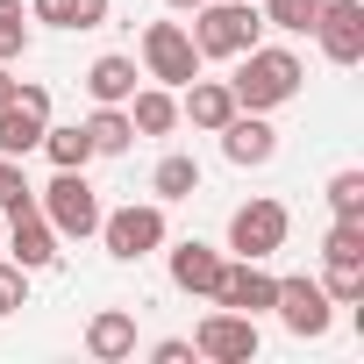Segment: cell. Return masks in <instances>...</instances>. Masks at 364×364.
I'll return each instance as SVG.
<instances>
[{"label": "cell", "instance_id": "cell-1", "mask_svg": "<svg viewBox=\"0 0 364 364\" xmlns=\"http://www.w3.org/2000/svg\"><path fill=\"white\" fill-rule=\"evenodd\" d=\"M236 72H229V93H236V107H250V114H272V107H286V100H300V86H307V65L286 50V43H250L243 58H229Z\"/></svg>", "mask_w": 364, "mask_h": 364}, {"label": "cell", "instance_id": "cell-17", "mask_svg": "<svg viewBox=\"0 0 364 364\" xmlns=\"http://www.w3.org/2000/svg\"><path fill=\"white\" fill-rule=\"evenodd\" d=\"M122 107H129V129H136V136H171V129H178V93H171V86H157V79H150V86H136Z\"/></svg>", "mask_w": 364, "mask_h": 364}, {"label": "cell", "instance_id": "cell-28", "mask_svg": "<svg viewBox=\"0 0 364 364\" xmlns=\"http://www.w3.org/2000/svg\"><path fill=\"white\" fill-rule=\"evenodd\" d=\"M15 208H36V186H29L22 157H0V215H15Z\"/></svg>", "mask_w": 364, "mask_h": 364}, {"label": "cell", "instance_id": "cell-18", "mask_svg": "<svg viewBox=\"0 0 364 364\" xmlns=\"http://www.w3.org/2000/svg\"><path fill=\"white\" fill-rule=\"evenodd\" d=\"M200 193V157H186V150H164L157 164H150V200H193Z\"/></svg>", "mask_w": 364, "mask_h": 364}, {"label": "cell", "instance_id": "cell-20", "mask_svg": "<svg viewBox=\"0 0 364 364\" xmlns=\"http://www.w3.org/2000/svg\"><path fill=\"white\" fill-rule=\"evenodd\" d=\"M43 129H50V114H36L29 100H8L0 107V157H29L43 143Z\"/></svg>", "mask_w": 364, "mask_h": 364}, {"label": "cell", "instance_id": "cell-10", "mask_svg": "<svg viewBox=\"0 0 364 364\" xmlns=\"http://www.w3.org/2000/svg\"><path fill=\"white\" fill-rule=\"evenodd\" d=\"M279 300V279L264 272V257H229L222 279H215V307H236V314H272Z\"/></svg>", "mask_w": 364, "mask_h": 364}, {"label": "cell", "instance_id": "cell-2", "mask_svg": "<svg viewBox=\"0 0 364 364\" xmlns=\"http://www.w3.org/2000/svg\"><path fill=\"white\" fill-rule=\"evenodd\" d=\"M186 36L200 58H243L250 43H264V15H257V0H200V8L186 15Z\"/></svg>", "mask_w": 364, "mask_h": 364}, {"label": "cell", "instance_id": "cell-25", "mask_svg": "<svg viewBox=\"0 0 364 364\" xmlns=\"http://www.w3.org/2000/svg\"><path fill=\"white\" fill-rule=\"evenodd\" d=\"M257 15H264V29H279V36H307L314 15H321V0H257Z\"/></svg>", "mask_w": 364, "mask_h": 364}, {"label": "cell", "instance_id": "cell-24", "mask_svg": "<svg viewBox=\"0 0 364 364\" xmlns=\"http://www.w3.org/2000/svg\"><path fill=\"white\" fill-rule=\"evenodd\" d=\"M321 264H364V222H357V215H336V222H328Z\"/></svg>", "mask_w": 364, "mask_h": 364}, {"label": "cell", "instance_id": "cell-14", "mask_svg": "<svg viewBox=\"0 0 364 364\" xmlns=\"http://www.w3.org/2000/svg\"><path fill=\"white\" fill-rule=\"evenodd\" d=\"M86 357L93 364H129L136 357V314L129 307H100L86 321Z\"/></svg>", "mask_w": 364, "mask_h": 364}, {"label": "cell", "instance_id": "cell-8", "mask_svg": "<svg viewBox=\"0 0 364 364\" xmlns=\"http://www.w3.org/2000/svg\"><path fill=\"white\" fill-rule=\"evenodd\" d=\"M257 350H264V336H257V314L215 307V314L193 328V357H208V364H250Z\"/></svg>", "mask_w": 364, "mask_h": 364}, {"label": "cell", "instance_id": "cell-11", "mask_svg": "<svg viewBox=\"0 0 364 364\" xmlns=\"http://www.w3.org/2000/svg\"><path fill=\"white\" fill-rule=\"evenodd\" d=\"M222 250L215 243H200V236H186V243H171L164 236V272H171V286L178 293H193V300H215V279H222Z\"/></svg>", "mask_w": 364, "mask_h": 364}, {"label": "cell", "instance_id": "cell-29", "mask_svg": "<svg viewBox=\"0 0 364 364\" xmlns=\"http://www.w3.org/2000/svg\"><path fill=\"white\" fill-rule=\"evenodd\" d=\"M15 307H29V272L15 257H0V321H8Z\"/></svg>", "mask_w": 364, "mask_h": 364}, {"label": "cell", "instance_id": "cell-22", "mask_svg": "<svg viewBox=\"0 0 364 364\" xmlns=\"http://www.w3.org/2000/svg\"><path fill=\"white\" fill-rule=\"evenodd\" d=\"M86 136H93V157H129V150H136L129 107H93V114H86Z\"/></svg>", "mask_w": 364, "mask_h": 364}, {"label": "cell", "instance_id": "cell-23", "mask_svg": "<svg viewBox=\"0 0 364 364\" xmlns=\"http://www.w3.org/2000/svg\"><path fill=\"white\" fill-rule=\"evenodd\" d=\"M29 36H36L29 0H0V65H22L29 58Z\"/></svg>", "mask_w": 364, "mask_h": 364}, {"label": "cell", "instance_id": "cell-13", "mask_svg": "<svg viewBox=\"0 0 364 364\" xmlns=\"http://www.w3.org/2000/svg\"><path fill=\"white\" fill-rule=\"evenodd\" d=\"M8 257H15L29 279L58 264V229L43 222V208H15V215H8Z\"/></svg>", "mask_w": 364, "mask_h": 364}, {"label": "cell", "instance_id": "cell-31", "mask_svg": "<svg viewBox=\"0 0 364 364\" xmlns=\"http://www.w3.org/2000/svg\"><path fill=\"white\" fill-rule=\"evenodd\" d=\"M8 100H15V72H8V65H0V107H8Z\"/></svg>", "mask_w": 364, "mask_h": 364}, {"label": "cell", "instance_id": "cell-27", "mask_svg": "<svg viewBox=\"0 0 364 364\" xmlns=\"http://www.w3.org/2000/svg\"><path fill=\"white\" fill-rule=\"evenodd\" d=\"M321 293L336 307H364V264H321Z\"/></svg>", "mask_w": 364, "mask_h": 364}, {"label": "cell", "instance_id": "cell-30", "mask_svg": "<svg viewBox=\"0 0 364 364\" xmlns=\"http://www.w3.org/2000/svg\"><path fill=\"white\" fill-rule=\"evenodd\" d=\"M150 357L157 364H193V336H164V343H150Z\"/></svg>", "mask_w": 364, "mask_h": 364}, {"label": "cell", "instance_id": "cell-5", "mask_svg": "<svg viewBox=\"0 0 364 364\" xmlns=\"http://www.w3.org/2000/svg\"><path fill=\"white\" fill-rule=\"evenodd\" d=\"M136 50H143V79H157V86H171V93L186 86V79H200V65H208V58L193 50L186 22H150Z\"/></svg>", "mask_w": 364, "mask_h": 364}, {"label": "cell", "instance_id": "cell-21", "mask_svg": "<svg viewBox=\"0 0 364 364\" xmlns=\"http://www.w3.org/2000/svg\"><path fill=\"white\" fill-rule=\"evenodd\" d=\"M36 150H43L58 171H86V164H93V136H86V122H50Z\"/></svg>", "mask_w": 364, "mask_h": 364}, {"label": "cell", "instance_id": "cell-15", "mask_svg": "<svg viewBox=\"0 0 364 364\" xmlns=\"http://www.w3.org/2000/svg\"><path fill=\"white\" fill-rule=\"evenodd\" d=\"M136 79H143V72H136L129 50H100V58L86 65V100H93V107H122V100L136 93Z\"/></svg>", "mask_w": 364, "mask_h": 364}, {"label": "cell", "instance_id": "cell-19", "mask_svg": "<svg viewBox=\"0 0 364 364\" xmlns=\"http://www.w3.org/2000/svg\"><path fill=\"white\" fill-rule=\"evenodd\" d=\"M114 15V0H29V22L43 29H100Z\"/></svg>", "mask_w": 364, "mask_h": 364}, {"label": "cell", "instance_id": "cell-3", "mask_svg": "<svg viewBox=\"0 0 364 364\" xmlns=\"http://www.w3.org/2000/svg\"><path fill=\"white\" fill-rule=\"evenodd\" d=\"M93 236L107 243V257H114V264H143V257H157V250H164L171 222H164V200H129V208L100 215V229H93Z\"/></svg>", "mask_w": 364, "mask_h": 364}, {"label": "cell", "instance_id": "cell-32", "mask_svg": "<svg viewBox=\"0 0 364 364\" xmlns=\"http://www.w3.org/2000/svg\"><path fill=\"white\" fill-rule=\"evenodd\" d=\"M164 8H171V15H193V8H200V0H164Z\"/></svg>", "mask_w": 364, "mask_h": 364}, {"label": "cell", "instance_id": "cell-6", "mask_svg": "<svg viewBox=\"0 0 364 364\" xmlns=\"http://www.w3.org/2000/svg\"><path fill=\"white\" fill-rule=\"evenodd\" d=\"M272 314H279V321H286V336H300V343H321V336L336 328V300H328V293H321V279H307V272L279 279Z\"/></svg>", "mask_w": 364, "mask_h": 364}, {"label": "cell", "instance_id": "cell-16", "mask_svg": "<svg viewBox=\"0 0 364 364\" xmlns=\"http://www.w3.org/2000/svg\"><path fill=\"white\" fill-rule=\"evenodd\" d=\"M236 114V93H229V79H186V100H178V122H193V129H222Z\"/></svg>", "mask_w": 364, "mask_h": 364}, {"label": "cell", "instance_id": "cell-12", "mask_svg": "<svg viewBox=\"0 0 364 364\" xmlns=\"http://www.w3.org/2000/svg\"><path fill=\"white\" fill-rule=\"evenodd\" d=\"M215 136H222V157H229L236 171H257V164H272V157H279V129H272L264 114H250V107H236Z\"/></svg>", "mask_w": 364, "mask_h": 364}, {"label": "cell", "instance_id": "cell-9", "mask_svg": "<svg viewBox=\"0 0 364 364\" xmlns=\"http://www.w3.org/2000/svg\"><path fill=\"white\" fill-rule=\"evenodd\" d=\"M328 65H364V0H321V15L307 29Z\"/></svg>", "mask_w": 364, "mask_h": 364}, {"label": "cell", "instance_id": "cell-4", "mask_svg": "<svg viewBox=\"0 0 364 364\" xmlns=\"http://www.w3.org/2000/svg\"><path fill=\"white\" fill-rule=\"evenodd\" d=\"M36 208H43V222L58 229V243H86V236L100 229V215H107L100 193L86 186V171H58L50 186L36 193Z\"/></svg>", "mask_w": 364, "mask_h": 364}, {"label": "cell", "instance_id": "cell-26", "mask_svg": "<svg viewBox=\"0 0 364 364\" xmlns=\"http://www.w3.org/2000/svg\"><path fill=\"white\" fill-rule=\"evenodd\" d=\"M328 215H357V222H364V171H357V164L328 171Z\"/></svg>", "mask_w": 364, "mask_h": 364}, {"label": "cell", "instance_id": "cell-7", "mask_svg": "<svg viewBox=\"0 0 364 364\" xmlns=\"http://www.w3.org/2000/svg\"><path fill=\"white\" fill-rule=\"evenodd\" d=\"M286 229H293L286 200L257 193V200H243V208L229 215V250H236V257H272V250H286Z\"/></svg>", "mask_w": 364, "mask_h": 364}]
</instances>
